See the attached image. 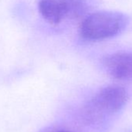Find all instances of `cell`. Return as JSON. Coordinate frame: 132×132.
<instances>
[{
  "label": "cell",
  "mask_w": 132,
  "mask_h": 132,
  "mask_svg": "<svg viewBox=\"0 0 132 132\" xmlns=\"http://www.w3.org/2000/svg\"><path fill=\"white\" fill-rule=\"evenodd\" d=\"M128 100L127 90L112 85L99 90L84 106L82 114L85 123L99 126L111 120L125 106Z\"/></svg>",
  "instance_id": "obj_1"
},
{
  "label": "cell",
  "mask_w": 132,
  "mask_h": 132,
  "mask_svg": "<svg viewBox=\"0 0 132 132\" xmlns=\"http://www.w3.org/2000/svg\"><path fill=\"white\" fill-rule=\"evenodd\" d=\"M128 16L117 11H98L86 16L80 23L79 34L88 41H99L116 37L127 27Z\"/></svg>",
  "instance_id": "obj_2"
},
{
  "label": "cell",
  "mask_w": 132,
  "mask_h": 132,
  "mask_svg": "<svg viewBox=\"0 0 132 132\" xmlns=\"http://www.w3.org/2000/svg\"><path fill=\"white\" fill-rule=\"evenodd\" d=\"M38 10L47 23L57 27L83 16L88 4L86 0H39Z\"/></svg>",
  "instance_id": "obj_3"
},
{
  "label": "cell",
  "mask_w": 132,
  "mask_h": 132,
  "mask_svg": "<svg viewBox=\"0 0 132 132\" xmlns=\"http://www.w3.org/2000/svg\"><path fill=\"white\" fill-rule=\"evenodd\" d=\"M106 72L115 79L132 82V51L106 55L102 61Z\"/></svg>",
  "instance_id": "obj_4"
},
{
  "label": "cell",
  "mask_w": 132,
  "mask_h": 132,
  "mask_svg": "<svg viewBox=\"0 0 132 132\" xmlns=\"http://www.w3.org/2000/svg\"><path fill=\"white\" fill-rule=\"evenodd\" d=\"M44 132H76V131L65 127H53L47 129Z\"/></svg>",
  "instance_id": "obj_5"
}]
</instances>
